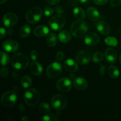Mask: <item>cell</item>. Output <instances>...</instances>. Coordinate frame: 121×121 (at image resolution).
<instances>
[{
  "label": "cell",
  "instance_id": "1",
  "mask_svg": "<svg viewBox=\"0 0 121 121\" xmlns=\"http://www.w3.org/2000/svg\"><path fill=\"white\" fill-rule=\"evenodd\" d=\"M29 63L27 56L22 53H16L13 56L11 60L12 66L17 70L24 69L28 66Z\"/></svg>",
  "mask_w": 121,
  "mask_h": 121
},
{
  "label": "cell",
  "instance_id": "2",
  "mask_svg": "<svg viewBox=\"0 0 121 121\" xmlns=\"http://www.w3.org/2000/svg\"><path fill=\"white\" fill-rule=\"evenodd\" d=\"M88 30L87 24L82 20L76 21L72 23L70 27V31L72 35L76 38L83 37Z\"/></svg>",
  "mask_w": 121,
  "mask_h": 121
},
{
  "label": "cell",
  "instance_id": "3",
  "mask_svg": "<svg viewBox=\"0 0 121 121\" xmlns=\"http://www.w3.org/2000/svg\"><path fill=\"white\" fill-rule=\"evenodd\" d=\"M41 99L40 93L37 90L33 88L28 89L24 95L25 102L29 106H34L37 105Z\"/></svg>",
  "mask_w": 121,
  "mask_h": 121
},
{
  "label": "cell",
  "instance_id": "4",
  "mask_svg": "<svg viewBox=\"0 0 121 121\" xmlns=\"http://www.w3.org/2000/svg\"><path fill=\"white\" fill-rule=\"evenodd\" d=\"M43 15V11L37 7H33L28 9L26 14V19L29 23L34 24L41 19Z\"/></svg>",
  "mask_w": 121,
  "mask_h": 121
},
{
  "label": "cell",
  "instance_id": "5",
  "mask_svg": "<svg viewBox=\"0 0 121 121\" xmlns=\"http://www.w3.org/2000/svg\"><path fill=\"white\" fill-rule=\"evenodd\" d=\"M66 23V18L62 14H57L53 16L48 21L50 27L53 30L59 31L64 27Z\"/></svg>",
  "mask_w": 121,
  "mask_h": 121
},
{
  "label": "cell",
  "instance_id": "6",
  "mask_svg": "<svg viewBox=\"0 0 121 121\" xmlns=\"http://www.w3.org/2000/svg\"><path fill=\"white\" fill-rule=\"evenodd\" d=\"M67 99L65 96L57 94L53 96L51 99V104L54 109L57 111L63 109L67 105Z\"/></svg>",
  "mask_w": 121,
  "mask_h": 121
},
{
  "label": "cell",
  "instance_id": "7",
  "mask_svg": "<svg viewBox=\"0 0 121 121\" xmlns=\"http://www.w3.org/2000/svg\"><path fill=\"white\" fill-rule=\"evenodd\" d=\"M17 100V96L15 92L8 91L5 92L2 95L1 102L2 105L5 107H11L14 105Z\"/></svg>",
  "mask_w": 121,
  "mask_h": 121
},
{
  "label": "cell",
  "instance_id": "8",
  "mask_svg": "<svg viewBox=\"0 0 121 121\" xmlns=\"http://www.w3.org/2000/svg\"><path fill=\"white\" fill-rule=\"evenodd\" d=\"M63 67L59 62H53L50 64L46 70V74L48 77L52 79L57 78L61 74Z\"/></svg>",
  "mask_w": 121,
  "mask_h": 121
},
{
  "label": "cell",
  "instance_id": "9",
  "mask_svg": "<svg viewBox=\"0 0 121 121\" xmlns=\"http://www.w3.org/2000/svg\"><path fill=\"white\" fill-rule=\"evenodd\" d=\"M56 87L60 92H69L70 91L72 87V80L68 78H61L57 82Z\"/></svg>",
  "mask_w": 121,
  "mask_h": 121
},
{
  "label": "cell",
  "instance_id": "10",
  "mask_svg": "<svg viewBox=\"0 0 121 121\" xmlns=\"http://www.w3.org/2000/svg\"><path fill=\"white\" fill-rule=\"evenodd\" d=\"M18 21V17L14 13H7L3 17L4 24L8 28H11L13 26L16 24Z\"/></svg>",
  "mask_w": 121,
  "mask_h": 121
},
{
  "label": "cell",
  "instance_id": "11",
  "mask_svg": "<svg viewBox=\"0 0 121 121\" xmlns=\"http://www.w3.org/2000/svg\"><path fill=\"white\" fill-rule=\"evenodd\" d=\"M2 47L6 52L14 53L18 50L19 44L16 40H7L2 43Z\"/></svg>",
  "mask_w": 121,
  "mask_h": 121
},
{
  "label": "cell",
  "instance_id": "12",
  "mask_svg": "<svg viewBox=\"0 0 121 121\" xmlns=\"http://www.w3.org/2000/svg\"><path fill=\"white\" fill-rule=\"evenodd\" d=\"M76 60L78 63L82 65L89 63L91 60V55L87 51L80 50L76 55Z\"/></svg>",
  "mask_w": 121,
  "mask_h": 121
},
{
  "label": "cell",
  "instance_id": "13",
  "mask_svg": "<svg viewBox=\"0 0 121 121\" xmlns=\"http://www.w3.org/2000/svg\"><path fill=\"white\" fill-rule=\"evenodd\" d=\"M84 40H85V43L86 44L90 46H92L97 44L99 42L100 37L96 33L91 32V33H87L85 35Z\"/></svg>",
  "mask_w": 121,
  "mask_h": 121
},
{
  "label": "cell",
  "instance_id": "14",
  "mask_svg": "<svg viewBox=\"0 0 121 121\" xmlns=\"http://www.w3.org/2000/svg\"><path fill=\"white\" fill-rule=\"evenodd\" d=\"M105 56L107 62L110 64L114 63L117 60V52L112 48H108L105 50Z\"/></svg>",
  "mask_w": 121,
  "mask_h": 121
},
{
  "label": "cell",
  "instance_id": "15",
  "mask_svg": "<svg viewBox=\"0 0 121 121\" xmlns=\"http://www.w3.org/2000/svg\"><path fill=\"white\" fill-rule=\"evenodd\" d=\"M64 67L67 71L69 72H75L78 70L79 68L78 63L74 60L71 59H68L64 61Z\"/></svg>",
  "mask_w": 121,
  "mask_h": 121
},
{
  "label": "cell",
  "instance_id": "16",
  "mask_svg": "<svg viewBox=\"0 0 121 121\" xmlns=\"http://www.w3.org/2000/svg\"><path fill=\"white\" fill-rule=\"evenodd\" d=\"M73 85L76 89L79 91H84L87 88V82L84 78L78 77L74 78L73 80Z\"/></svg>",
  "mask_w": 121,
  "mask_h": 121
},
{
  "label": "cell",
  "instance_id": "17",
  "mask_svg": "<svg viewBox=\"0 0 121 121\" xmlns=\"http://www.w3.org/2000/svg\"><path fill=\"white\" fill-rule=\"evenodd\" d=\"M97 29L99 33L104 35H108L111 33V27L105 21H99L97 23Z\"/></svg>",
  "mask_w": 121,
  "mask_h": 121
},
{
  "label": "cell",
  "instance_id": "18",
  "mask_svg": "<svg viewBox=\"0 0 121 121\" xmlns=\"http://www.w3.org/2000/svg\"><path fill=\"white\" fill-rule=\"evenodd\" d=\"M31 73L35 76H40L43 72V69L41 65L37 61H34L30 66Z\"/></svg>",
  "mask_w": 121,
  "mask_h": 121
},
{
  "label": "cell",
  "instance_id": "19",
  "mask_svg": "<svg viewBox=\"0 0 121 121\" xmlns=\"http://www.w3.org/2000/svg\"><path fill=\"white\" fill-rule=\"evenodd\" d=\"M86 14L88 18L92 21H98L100 18V14L95 7H91L88 8L86 11Z\"/></svg>",
  "mask_w": 121,
  "mask_h": 121
},
{
  "label": "cell",
  "instance_id": "20",
  "mask_svg": "<svg viewBox=\"0 0 121 121\" xmlns=\"http://www.w3.org/2000/svg\"><path fill=\"white\" fill-rule=\"evenodd\" d=\"M33 33L37 37H44L49 33V28L46 26H39L35 27Z\"/></svg>",
  "mask_w": 121,
  "mask_h": 121
},
{
  "label": "cell",
  "instance_id": "21",
  "mask_svg": "<svg viewBox=\"0 0 121 121\" xmlns=\"http://www.w3.org/2000/svg\"><path fill=\"white\" fill-rule=\"evenodd\" d=\"M58 37H59V39L60 42L63 43L69 42L71 39L70 33L67 30H63L60 31Z\"/></svg>",
  "mask_w": 121,
  "mask_h": 121
},
{
  "label": "cell",
  "instance_id": "22",
  "mask_svg": "<svg viewBox=\"0 0 121 121\" xmlns=\"http://www.w3.org/2000/svg\"><path fill=\"white\" fill-rule=\"evenodd\" d=\"M73 15L74 17L78 20H82L85 18V11L80 7H76L73 9Z\"/></svg>",
  "mask_w": 121,
  "mask_h": 121
},
{
  "label": "cell",
  "instance_id": "23",
  "mask_svg": "<svg viewBox=\"0 0 121 121\" xmlns=\"http://www.w3.org/2000/svg\"><path fill=\"white\" fill-rule=\"evenodd\" d=\"M46 43L49 47H54L57 43V37L54 33L49 34L46 39Z\"/></svg>",
  "mask_w": 121,
  "mask_h": 121
},
{
  "label": "cell",
  "instance_id": "24",
  "mask_svg": "<svg viewBox=\"0 0 121 121\" xmlns=\"http://www.w3.org/2000/svg\"><path fill=\"white\" fill-rule=\"evenodd\" d=\"M108 74L113 79H117L119 76V71L116 66L111 65L108 67Z\"/></svg>",
  "mask_w": 121,
  "mask_h": 121
},
{
  "label": "cell",
  "instance_id": "25",
  "mask_svg": "<svg viewBox=\"0 0 121 121\" xmlns=\"http://www.w3.org/2000/svg\"><path fill=\"white\" fill-rule=\"evenodd\" d=\"M31 32V28L28 25H24L22 26L20 30V35L22 38H26L29 35Z\"/></svg>",
  "mask_w": 121,
  "mask_h": 121
},
{
  "label": "cell",
  "instance_id": "26",
  "mask_svg": "<svg viewBox=\"0 0 121 121\" xmlns=\"http://www.w3.org/2000/svg\"><path fill=\"white\" fill-rule=\"evenodd\" d=\"M32 84V79L29 76H24L21 79V85L22 87L27 89Z\"/></svg>",
  "mask_w": 121,
  "mask_h": 121
},
{
  "label": "cell",
  "instance_id": "27",
  "mask_svg": "<svg viewBox=\"0 0 121 121\" xmlns=\"http://www.w3.org/2000/svg\"><path fill=\"white\" fill-rule=\"evenodd\" d=\"M105 43L112 47H116L118 44V40L114 37H108L105 40Z\"/></svg>",
  "mask_w": 121,
  "mask_h": 121
},
{
  "label": "cell",
  "instance_id": "28",
  "mask_svg": "<svg viewBox=\"0 0 121 121\" xmlns=\"http://www.w3.org/2000/svg\"><path fill=\"white\" fill-rule=\"evenodd\" d=\"M104 56L101 52H96L92 56V61L95 63H100L104 60Z\"/></svg>",
  "mask_w": 121,
  "mask_h": 121
},
{
  "label": "cell",
  "instance_id": "29",
  "mask_svg": "<svg viewBox=\"0 0 121 121\" xmlns=\"http://www.w3.org/2000/svg\"><path fill=\"white\" fill-rule=\"evenodd\" d=\"M41 120L43 121H58L59 120L57 116L53 113H48L44 116Z\"/></svg>",
  "mask_w": 121,
  "mask_h": 121
},
{
  "label": "cell",
  "instance_id": "30",
  "mask_svg": "<svg viewBox=\"0 0 121 121\" xmlns=\"http://www.w3.org/2000/svg\"><path fill=\"white\" fill-rule=\"evenodd\" d=\"M39 109L41 112L44 113H47L50 112L51 110V107L47 103L42 102L39 105Z\"/></svg>",
  "mask_w": 121,
  "mask_h": 121
},
{
  "label": "cell",
  "instance_id": "31",
  "mask_svg": "<svg viewBox=\"0 0 121 121\" xmlns=\"http://www.w3.org/2000/svg\"><path fill=\"white\" fill-rule=\"evenodd\" d=\"M9 62V57L8 54L4 52H1V63L2 66L8 65Z\"/></svg>",
  "mask_w": 121,
  "mask_h": 121
},
{
  "label": "cell",
  "instance_id": "32",
  "mask_svg": "<svg viewBox=\"0 0 121 121\" xmlns=\"http://www.w3.org/2000/svg\"><path fill=\"white\" fill-rule=\"evenodd\" d=\"M54 11L53 8H50V7H46V8H45L44 9L43 13L44 14V15L46 16L49 17L51 16L54 13Z\"/></svg>",
  "mask_w": 121,
  "mask_h": 121
},
{
  "label": "cell",
  "instance_id": "33",
  "mask_svg": "<svg viewBox=\"0 0 121 121\" xmlns=\"http://www.w3.org/2000/svg\"><path fill=\"white\" fill-rule=\"evenodd\" d=\"M56 59L57 61H62L64 59H65V54L63 52H59L57 53L56 56Z\"/></svg>",
  "mask_w": 121,
  "mask_h": 121
},
{
  "label": "cell",
  "instance_id": "34",
  "mask_svg": "<svg viewBox=\"0 0 121 121\" xmlns=\"http://www.w3.org/2000/svg\"><path fill=\"white\" fill-rule=\"evenodd\" d=\"M30 57L33 61H35L39 57V54L35 50H32L30 53Z\"/></svg>",
  "mask_w": 121,
  "mask_h": 121
},
{
  "label": "cell",
  "instance_id": "35",
  "mask_svg": "<svg viewBox=\"0 0 121 121\" xmlns=\"http://www.w3.org/2000/svg\"><path fill=\"white\" fill-rule=\"evenodd\" d=\"M121 0H111L110 1V5L113 7H118L121 4Z\"/></svg>",
  "mask_w": 121,
  "mask_h": 121
},
{
  "label": "cell",
  "instance_id": "36",
  "mask_svg": "<svg viewBox=\"0 0 121 121\" xmlns=\"http://www.w3.org/2000/svg\"><path fill=\"white\" fill-rule=\"evenodd\" d=\"M8 74V70L7 67H2L1 69V75L2 78L7 76Z\"/></svg>",
  "mask_w": 121,
  "mask_h": 121
},
{
  "label": "cell",
  "instance_id": "37",
  "mask_svg": "<svg viewBox=\"0 0 121 121\" xmlns=\"http://www.w3.org/2000/svg\"><path fill=\"white\" fill-rule=\"evenodd\" d=\"M109 0H93V2L95 4L99 5H105L106 4L108 3Z\"/></svg>",
  "mask_w": 121,
  "mask_h": 121
},
{
  "label": "cell",
  "instance_id": "38",
  "mask_svg": "<svg viewBox=\"0 0 121 121\" xmlns=\"http://www.w3.org/2000/svg\"><path fill=\"white\" fill-rule=\"evenodd\" d=\"M56 13H57L58 14H62L63 13L64 10L61 7H56L55 9H54Z\"/></svg>",
  "mask_w": 121,
  "mask_h": 121
},
{
  "label": "cell",
  "instance_id": "39",
  "mask_svg": "<svg viewBox=\"0 0 121 121\" xmlns=\"http://www.w3.org/2000/svg\"><path fill=\"white\" fill-rule=\"evenodd\" d=\"M105 72H106V67L104 65H101L100 67V69H99V73L101 75H104L105 74Z\"/></svg>",
  "mask_w": 121,
  "mask_h": 121
},
{
  "label": "cell",
  "instance_id": "40",
  "mask_svg": "<svg viewBox=\"0 0 121 121\" xmlns=\"http://www.w3.org/2000/svg\"><path fill=\"white\" fill-rule=\"evenodd\" d=\"M0 33H1V36H0V39H2L4 37H5L6 34V31L5 28L3 27H1V30H0Z\"/></svg>",
  "mask_w": 121,
  "mask_h": 121
},
{
  "label": "cell",
  "instance_id": "41",
  "mask_svg": "<svg viewBox=\"0 0 121 121\" xmlns=\"http://www.w3.org/2000/svg\"><path fill=\"white\" fill-rule=\"evenodd\" d=\"M47 1L50 4L56 5V4H57L60 2V0H47Z\"/></svg>",
  "mask_w": 121,
  "mask_h": 121
},
{
  "label": "cell",
  "instance_id": "42",
  "mask_svg": "<svg viewBox=\"0 0 121 121\" xmlns=\"http://www.w3.org/2000/svg\"><path fill=\"white\" fill-rule=\"evenodd\" d=\"M19 109H20V111H21V112H22V111L25 109L24 106V105H22V104H20V105H19Z\"/></svg>",
  "mask_w": 121,
  "mask_h": 121
},
{
  "label": "cell",
  "instance_id": "43",
  "mask_svg": "<svg viewBox=\"0 0 121 121\" xmlns=\"http://www.w3.org/2000/svg\"><path fill=\"white\" fill-rule=\"evenodd\" d=\"M78 1H79V2H80V3L84 4V3H86V2H87L89 0H78Z\"/></svg>",
  "mask_w": 121,
  "mask_h": 121
},
{
  "label": "cell",
  "instance_id": "44",
  "mask_svg": "<svg viewBox=\"0 0 121 121\" xmlns=\"http://www.w3.org/2000/svg\"><path fill=\"white\" fill-rule=\"evenodd\" d=\"M22 120L24 121H28V118L26 116V117L22 118Z\"/></svg>",
  "mask_w": 121,
  "mask_h": 121
},
{
  "label": "cell",
  "instance_id": "45",
  "mask_svg": "<svg viewBox=\"0 0 121 121\" xmlns=\"http://www.w3.org/2000/svg\"><path fill=\"white\" fill-rule=\"evenodd\" d=\"M7 1V0H0V4H2L4 3V2H6Z\"/></svg>",
  "mask_w": 121,
  "mask_h": 121
},
{
  "label": "cell",
  "instance_id": "46",
  "mask_svg": "<svg viewBox=\"0 0 121 121\" xmlns=\"http://www.w3.org/2000/svg\"><path fill=\"white\" fill-rule=\"evenodd\" d=\"M119 61H120V63L121 64V54L120 56H119Z\"/></svg>",
  "mask_w": 121,
  "mask_h": 121
}]
</instances>
